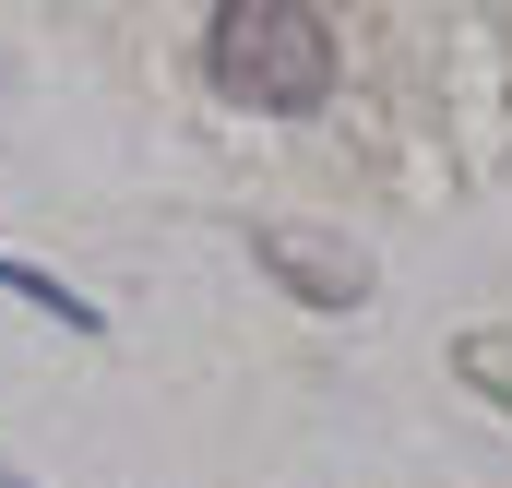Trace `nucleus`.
I'll use <instances>...</instances> for the list:
<instances>
[{"label": "nucleus", "instance_id": "f257e3e1", "mask_svg": "<svg viewBox=\"0 0 512 488\" xmlns=\"http://www.w3.org/2000/svg\"><path fill=\"white\" fill-rule=\"evenodd\" d=\"M203 60H215V84L239 108H274V120H298V108L334 96V24L310 0H227L215 36H203Z\"/></svg>", "mask_w": 512, "mask_h": 488}, {"label": "nucleus", "instance_id": "7ed1b4c3", "mask_svg": "<svg viewBox=\"0 0 512 488\" xmlns=\"http://www.w3.org/2000/svg\"><path fill=\"white\" fill-rule=\"evenodd\" d=\"M0 298H24V310H36V322H60V334H108V310H96L84 286L36 274V262H12V250H0Z\"/></svg>", "mask_w": 512, "mask_h": 488}, {"label": "nucleus", "instance_id": "f03ea898", "mask_svg": "<svg viewBox=\"0 0 512 488\" xmlns=\"http://www.w3.org/2000/svg\"><path fill=\"white\" fill-rule=\"evenodd\" d=\"M262 250V274L286 286V298H310V310H358L370 298V250H346V239H310V227H251Z\"/></svg>", "mask_w": 512, "mask_h": 488}]
</instances>
